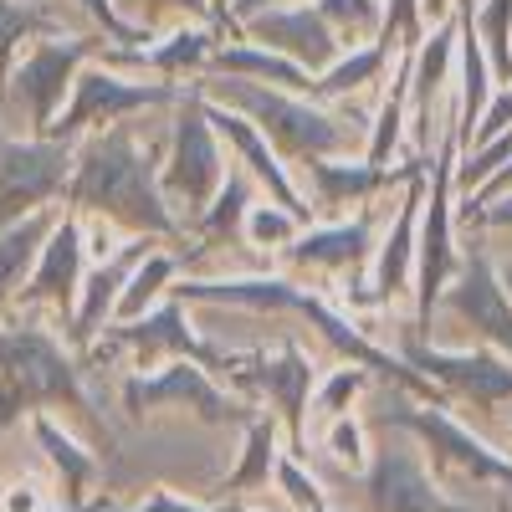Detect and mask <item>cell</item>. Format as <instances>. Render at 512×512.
I'll return each mask as SVG.
<instances>
[{
  "mask_svg": "<svg viewBox=\"0 0 512 512\" xmlns=\"http://www.w3.org/2000/svg\"><path fill=\"white\" fill-rule=\"evenodd\" d=\"M67 195L82 216L108 221L128 236H149V241L185 236V221L175 216V205L164 200V185H159V169H154L149 149L128 134V128H103V134L82 149Z\"/></svg>",
  "mask_w": 512,
  "mask_h": 512,
  "instance_id": "cell-1",
  "label": "cell"
},
{
  "mask_svg": "<svg viewBox=\"0 0 512 512\" xmlns=\"http://www.w3.org/2000/svg\"><path fill=\"white\" fill-rule=\"evenodd\" d=\"M205 77H231V82H256V88H277V93L313 98V77L303 67L277 57V52H267V47H256V41H241V36L236 41H221L216 57H210V67H205Z\"/></svg>",
  "mask_w": 512,
  "mask_h": 512,
  "instance_id": "cell-22",
  "label": "cell"
},
{
  "mask_svg": "<svg viewBox=\"0 0 512 512\" xmlns=\"http://www.w3.org/2000/svg\"><path fill=\"white\" fill-rule=\"evenodd\" d=\"M47 507V497H41V487H11L6 497H0V512H41Z\"/></svg>",
  "mask_w": 512,
  "mask_h": 512,
  "instance_id": "cell-38",
  "label": "cell"
},
{
  "mask_svg": "<svg viewBox=\"0 0 512 512\" xmlns=\"http://www.w3.org/2000/svg\"><path fill=\"white\" fill-rule=\"evenodd\" d=\"M231 175V159H226V144L216 139V128L205 118V98L200 88H180V103H175V128H169V154H164V169H159V185H164V200L175 205V216H190L200 221L210 200L221 195Z\"/></svg>",
  "mask_w": 512,
  "mask_h": 512,
  "instance_id": "cell-6",
  "label": "cell"
},
{
  "mask_svg": "<svg viewBox=\"0 0 512 512\" xmlns=\"http://www.w3.org/2000/svg\"><path fill=\"white\" fill-rule=\"evenodd\" d=\"M36 441L47 446L52 466L62 472V492H67V497H82V487L98 477V456H93V451H82L67 431H57L52 420H36Z\"/></svg>",
  "mask_w": 512,
  "mask_h": 512,
  "instance_id": "cell-32",
  "label": "cell"
},
{
  "mask_svg": "<svg viewBox=\"0 0 512 512\" xmlns=\"http://www.w3.org/2000/svg\"><path fill=\"white\" fill-rule=\"evenodd\" d=\"M118 6H128V11H180V16H190V21H210V16H216V11H210V0H118Z\"/></svg>",
  "mask_w": 512,
  "mask_h": 512,
  "instance_id": "cell-37",
  "label": "cell"
},
{
  "mask_svg": "<svg viewBox=\"0 0 512 512\" xmlns=\"http://www.w3.org/2000/svg\"><path fill=\"white\" fill-rule=\"evenodd\" d=\"M246 441H241V451H236V466L226 472V482L216 487V502H256L267 487H272V477H277V461H282V425L272 420V415H256L246 431H241Z\"/></svg>",
  "mask_w": 512,
  "mask_h": 512,
  "instance_id": "cell-21",
  "label": "cell"
},
{
  "mask_svg": "<svg viewBox=\"0 0 512 512\" xmlns=\"http://www.w3.org/2000/svg\"><path fill=\"white\" fill-rule=\"evenodd\" d=\"M216 512H287V507H267V502H216Z\"/></svg>",
  "mask_w": 512,
  "mask_h": 512,
  "instance_id": "cell-42",
  "label": "cell"
},
{
  "mask_svg": "<svg viewBox=\"0 0 512 512\" xmlns=\"http://www.w3.org/2000/svg\"><path fill=\"white\" fill-rule=\"evenodd\" d=\"M431 323H456V328L472 333V344L512 359V297H507V287L497 277V256H492L487 236H477L472 246L461 251V272L451 277V287H446Z\"/></svg>",
  "mask_w": 512,
  "mask_h": 512,
  "instance_id": "cell-9",
  "label": "cell"
},
{
  "mask_svg": "<svg viewBox=\"0 0 512 512\" xmlns=\"http://www.w3.org/2000/svg\"><path fill=\"white\" fill-rule=\"evenodd\" d=\"M492 441H497V446H502V451L512 456V405L502 410V425H497V431H492Z\"/></svg>",
  "mask_w": 512,
  "mask_h": 512,
  "instance_id": "cell-41",
  "label": "cell"
},
{
  "mask_svg": "<svg viewBox=\"0 0 512 512\" xmlns=\"http://www.w3.org/2000/svg\"><path fill=\"white\" fill-rule=\"evenodd\" d=\"M461 221L472 226L477 236H492V231H507V236H512V190H507V195H497V200L461 205Z\"/></svg>",
  "mask_w": 512,
  "mask_h": 512,
  "instance_id": "cell-36",
  "label": "cell"
},
{
  "mask_svg": "<svg viewBox=\"0 0 512 512\" xmlns=\"http://www.w3.org/2000/svg\"><path fill=\"white\" fill-rule=\"evenodd\" d=\"M164 103H180L175 82H134V77H118L108 67H82L77 82H72V103L57 113L47 139L72 144L77 134H88V128L118 123L128 113H144V108H164Z\"/></svg>",
  "mask_w": 512,
  "mask_h": 512,
  "instance_id": "cell-13",
  "label": "cell"
},
{
  "mask_svg": "<svg viewBox=\"0 0 512 512\" xmlns=\"http://www.w3.org/2000/svg\"><path fill=\"white\" fill-rule=\"evenodd\" d=\"M420 169V159H410L405 169H379L369 164L364 154H349V159H308L297 164V190H303L308 210H313V226L318 221H344L349 205H379L395 185H405L410 175Z\"/></svg>",
  "mask_w": 512,
  "mask_h": 512,
  "instance_id": "cell-14",
  "label": "cell"
},
{
  "mask_svg": "<svg viewBox=\"0 0 512 512\" xmlns=\"http://www.w3.org/2000/svg\"><path fill=\"white\" fill-rule=\"evenodd\" d=\"M77 292H82V221L62 216L41 246L36 267L26 277V303H52L67 318L77 313Z\"/></svg>",
  "mask_w": 512,
  "mask_h": 512,
  "instance_id": "cell-20",
  "label": "cell"
},
{
  "mask_svg": "<svg viewBox=\"0 0 512 512\" xmlns=\"http://www.w3.org/2000/svg\"><path fill=\"white\" fill-rule=\"evenodd\" d=\"M369 384H374V374L359 369V364H333L328 374H318V390H313V405H308L313 425H328V420L354 415L359 400L369 395Z\"/></svg>",
  "mask_w": 512,
  "mask_h": 512,
  "instance_id": "cell-28",
  "label": "cell"
},
{
  "mask_svg": "<svg viewBox=\"0 0 512 512\" xmlns=\"http://www.w3.org/2000/svg\"><path fill=\"white\" fill-rule=\"evenodd\" d=\"M308 231V221L303 216H292L287 205H272V200H256L251 210H246V221H241V246L251 251V256H262V262H277V256Z\"/></svg>",
  "mask_w": 512,
  "mask_h": 512,
  "instance_id": "cell-26",
  "label": "cell"
},
{
  "mask_svg": "<svg viewBox=\"0 0 512 512\" xmlns=\"http://www.w3.org/2000/svg\"><path fill=\"white\" fill-rule=\"evenodd\" d=\"M400 359L431 384V390L446 400V405H466L482 431L497 410L512 405V359L482 349V344H466V349H441V344H415V338H400Z\"/></svg>",
  "mask_w": 512,
  "mask_h": 512,
  "instance_id": "cell-8",
  "label": "cell"
},
{
  "mask_svg": "<svg viewBox=\"0 0 512 512\" xmlns=\"http://www.w3.org/2000/svg\"><path fill=\"white\" fill-rule=\"evenodd\" d=\"M420 36H425V6L420 0H384V31H379L384 47L405 52Z\"/></svg>",
  "mask_w": 512,
  "mask_h": 512,
  "instance_id": "cell-34",
  "label": "cell"
},
{
  "mask_svg": "<svg viewBox=\"0 0 512 512\" xmlns=\"http://www.w3.org/2000/svg\"><path fill=\"white\" fill-rule=\"evenodd\" d=\"M231 6H236V0H210V11H216V26H231Z\"/></svg>",
  "mask_w": 512,
  "mask_h": 512,
  "instance_id": "cell-44",
  "label": "cell"
},
{
  "mask_svg": "<svg viewBox=\"0 0 512 512\" xmlns=\"http://www.w3.org/2000/svg\"><path fill=\"white\" fill-rule=\"evenodd\" d=\"M72 144L57 139H6L0 144V231L36 216L72 190Z\"/></svg>",
  "mask_w": 512,
  "mask_h": 512,
  "instance_id": "cell-12",
  "label": "cell"
},
{
  "mask_svg": "<svg viewBox=\"0 0 512 512\" xmlns=\"http://www.w3.org/2000/svg\"><path fill=\"white\" fill-rule=\"evenodd\" d=\"M390 200L379 205H364L359 216H344V221H318L308 226L303 236H297L277 262L287 272H303V277H328L333 287L354 282L359 272H369L374 262V246H379V231L384 221H390V210H384Z\"/></svg>",
  "mask_w": 512,
  "mask_h": 512,
  "instance_id": "cell-11",
  "label": "cell"
},
{
  "mask_svg": "<svg viewBox=\"0 0 512 512\" xmlns=\"http://www.w3.org/2000/svg\"><path fill=\"white\" fill-rule=\"evenodd\" d=\"M41 31H57V21H52L47 11H36V6H16V0H0V67L11 62L16 41L41 36ZM57 36H62V31H57Z\"/></svg>",
  "mask_w": 512,
  "mask_h": 512,
  "instance_id": "cell-33",
  "label": "cell"
},
{
  "mask_svg": "<svg viewBox=\"0 0 512 512\" xmlns=\"http://www.w3.org/2000/svg\"><path fill=\"white\" fill-rule=\"evenodd\" d=\"M41 405L93 410L82 369L62 354L57 338L41 323H16L0 333V431Z\"/></svg>",
  "mask_w": 512,
  "mask_h": 512,
  "instance_id": "cell-4",
  "label": "cell"
},
{
  "mask_svg": "<svg viewBox=\"0 0 512 512\" xmlns=\"http://www.w3.org/2000/svg\"><path fill=\"white\" fill-rule=\"evenodd\" d=\"M82 11H88V16L103 26V36H108V41H118V52H139V41H144V47L154 41L139 21H123L113 0H82Z\"/></svg>",
  "mask_w": 512,
  "mask_h": 512,
  "instance_id": "cell-35",
  "label": "cell"
},
{
  "mask_svg": "<svg viewBox=\"0 0 512 512\" xmlns=\"http://www.w3.org/2000/svg\"><path fill=\"white\" fill-rule=\"evenodd\" d=\"M52 226H57L52 216H26V221L0 231V297H6L11 287H21V277L36 267V256H41V246H47Z\"/></svg>",
  "mask_w": 512,
  "mask_h": 512,
  "instance_id": "cell-29",
  "label": "cell"
},
{
  "mask_svg": "<svg viewBox=\"0 0 512 512\" xmlns=\"http://www.w3.org/2000/svg\"><path fill=\"white\" fill-rule=\"evenodd\" d=\"M379 431H400L410 436L431 472L441 477V487L451 492L456 482H466L472 492H512V456L482 431L472 420H456L451 405H436V400H415L405 390H384L379 400V415H374Z\"/></svg>",
  "mask_w": 512,
  "mask_h": 512,
  "instance_id": "cell-3",
  "label": "cell"
},
{
  "mask_svg": "<svg viewBox=\"0 0 512 512\" xmlns=\"http://www.w3.org/2000/svg\"><path fill=\"white\" fill-rule=\"evenodd\" d=\"M123 410L128 415H149V410H180L195 425H210V431H246V425L262 415L256 405H246L236 390L190 364V359H169L154 374H134L123 384Z\"/></svg>",
  "mask_w": 512,
  "mask_h": 512,
  "instance_id": "cell-7",
  "label": "cell"
},
{
  "mask_svg": "<svg viewBox=\"0 0 512 512\" xmlns=\"http://www.w3.org/2000/svg\"><path fill=\"white\" fill-rule=\"evenodd\" d=\"M318 456L333 466L338 477H364L369 461H374V446H369V420L359 415H344V420H328L318 425Z\"/></svg>",
  "mask_w": 512,
  "mask_h": 512,
  "instance_id": "cell-27",
  "label": "cell"
},
{
  "mask_svg": "<svg viewBox=\"0 0 512 512\" xmlns=\"http://www.w3.org/2000/svg\"><path fill=\"white\" fill-rule=\"evenodd\" d=\"M420 6H425V21L436 26V21H446V16H451V11L461 6V0H420Z\"/></svg>",
  "mask_w": 512,
  "mask_h": 512,
  "instance_id": "cell-40",
  "label": "cell"
},
{
  "mask_svg": "<svg viewBox=\"0 0 512 512\" xmlns=\"http://www.w3.org/2000/svg\"><path fill=\"white\" fill-rule=\"evenodd\" d=\"M98 52V41L93 36H52V41H41V47L11 72V98L26 108L31 128H36V139H47L52 134V123L62 113V93L77 82L82 62H88Z\"/></svg>",
  "mask_w": 512,
  "mask_h": 512,
  "instance_id": "cell-15",
  "label": "cell"
},
{
  "mask_svg": "<svg viewBox=\"0 0 512 512\" xmlns=\"http://www.w3.org/2000/svg\"><path fill=\"white\" fill-rule=\"evenodd\" d=\"M267 6H292V0H236L231 6V31L246 21V16H256V11H267Z\"/></svg>",
  "mask_w": 512,
  "mask_h": 512,
  "instance_id": "cell-39",
  "label": "cell"
},
{
  "mask_svg": "<svg viewBox=\"0 0 512 512\" xmlns=\"http://www.w3.org/2000/svg\"><path fill=\"white\" fill-rule=\"evenodd\" d=\"M154 251L149 236H134V241H123L118 256H108V262L93 272V277H82V292H77V313H72V344L77 349H88L98 328H113V313H118V297L128 287V277H134V267L144 262V256Z\"/></svg>",
  "mask_w": 512,
  "mask_h": 512,
  "instance_id": "cell-19",
  "label": "cell"
},
{
  "mask_svg": "<svg viewBox=\"0 0 512 512\" xmlns=\"http://www.w3.org/2000/svg\"><path fill=\"white\" fill-rule=\"evenodd\" d=\"M205 98V93H200ZM205 118H210V128H216V139L231 149V159L251 175V185L262 190V200H272V205H287L292 216H303L308 226H313V210H308V200H303V190H297V175H292V164L262 139V128H256L251 118H241L236 108H226V103H210L205 98Z\"/></svg>",
  "mask_w": 512,
  "mask_h": 512,
  "instance_id": "cell-17",
  "label": "cell"
},
{
  "mask_svg": "<svg viewBox=\"0 0 512 512\" xmlns=\"http://www.w3.org/2000/svg\"><path fill=\"white\" fill-rule=\"evenodd\" d=\"M241 41H256V47H267L287 62H297L308 77H323L338 57H344V47H338V36L328 31V21L318 16L313 0H292V6H267L246 16L241 26Z\"/></svg>",
  "mask_w": 512,
  "mask_h": 512,
  "instance_id": "cell-16",
  "label": "cell"
},
{
  "mask_svg": "<svg viewBox=\"0 0 512 512\" xmlns=\"http://www.w3.org/2000/svg\"><path fill=\"white\" fill-rule=\"evenodd\" d=\"M318 16L328 21V31L338 36V47H374L384 31V0H313Z\"/></svg>",
  "mask_w": 512,
  "mask_h": 512,
  "instance_id": "cell-30",
  "label": "cell"
},
{
  "mask_svg": "<svg viewBox=\"0 0 512 512\" xmlns=\"http://www.w3.org/2000/svg\"><path fill=\"white\" fill-rule=\"evenodd\" d=\"M395 57H400V52L384 47V41L344 52L323 77H313V103H344V98H354V93H364V88H379Z\"/></svg>",
  "mask_w": 512,
  "mask_h": 512,
  "instance_id": "cell-25",
  "label": "cell"
},
{
  "mask_svg": "<svg viewBox=\"0 0 512 512\" xmlns=\"http://www.w3.org/2000/svg\"><path fill=\"white\" fill-rule=\"evenodd\" d=\"M200 93L210 103H226L241 118H251L262 128V139L297 169L308 159H349L364 154L369 144V113L349 108V103H313L297 93H277V88H256V82H231V77H205Z\"/></svg>",
  "mask_w": 512,
  "mask_h": 512,
  "instance_id": "cell-2",
  "label": "cell"
},
{
  "mask_svg": "<svg viewBox=\"0 0 512 512\" xmlns=\"http://www.w3.org/2000/svg\"><path fill=\"white\" fill-rule=\"evenodd\" d=\"M359 512H472L456 502L415 441L395 431V441L374 446L369 472L359 477Z\"/></svg>",
  "mask_w": 512,
  "mask_h": 512,
  "instance_id": "cell-10",
  "label": "cell"
},
{
  "mask_svg": "<svg viewBox=\"0 0 512 512\" xmlns=\"http://www.w3.org/2000/svg\"><path fill=\"white\" fill-rule=\"evenodd\" d=\"M180 277H185V256L154 246L144 262L134 267V277H128L113 323H139V318H149L159 303H169V297H175V282H180Z\"/></svg>",
  "mask_w": 512,
  "mask_h": 512,
  "instance_id": "cell-24",
  "label": "cell"
},
{
  "mask_svg": "<svg viewBox=\"0 0 512 512\" xmlns=\"http://www.w3.org/2000/svg\"><path fill=\"white\" fill-rule=\"evenodd\" d=\"M497 256V251H492ZM497 277H502V287H507V297H512V256H497Z\"/></svg>",
  "mask_w": 512,
  "mask_h": 512,
  "instance_id": "cell-43",
  "label": "cell"
},
{
  "mask_svg": "<svg viewBox=\"0 0 512 512\" xmlns=\"http://www.w3.org/2000/svg\"><path fill=\"white\" fill-rule=\"evenodd\" d=\"M472 31H477L482 52L492 62L497 88H512V0H477Z\"/></svg>",
  "mask_w": 512,
  "mask_h": 512,
  "instance_id": "cell-31",
  "label": "cell"
},
{
  "mask_svg": "<svg viewBox=\"0 0 512 512\" xmlns=\"http://www.w3.org/2000/svg\"><path fill=\"white\" fill-rule=\"evenodd\" d=\"M216 26L210 21H180L169 36H159L154 47H139V52H113V62H134V67H149L159 77H205L210 57H216Z\"/></svg>",
  "mask_w": 512,
  "mask_h": 512,
  "instance_id": "cell-23",
  "label": "cell"
},
{
  "mask_svg": "<svg viewBox=\"0 0 512 512\" xmlns=\"http://www.w3.org/2000/svg\"><path fill=\"white\" fill-rule=\"evenodd\" d=\"M0 497H6V492H0Z\"/></svg>",
  "mask_w": 512,
  "mask_h": 512,
  "instance_id": "cell-45",
  "label": "cell"
},
{
  "mask_svg": "<svg viewBox=\"0 0 512 512\" xmlns=\"http://www.w3.org/2000/svg\"><path fill=\"white\" fill-rule=\"evenodd\" d=\"M231 390L246 405H272L267 415L282 425L287 451L303 456L308 451V405L318 390V364L308 354V344L297 333H277L256 349H236V369H231Z\"/></svg>",
  "mask_w": 512,
  "mask_h": 512,
  "instance_id": "cell-5",
  "label": "cell"
},
{
  "mask_svg": "<svg viewBox=\"0 0 512 512\" xmlns=\"http://www.w3.org/2000/svg\"><path fill=\"white\" fill-rule=\"evenodd\" d=\"M420 210H425V164L405 180L400 200H395V216L384 221L379 246H374V262H369V292L379 308H395V303H415V246H420Z\"/></svg>",
  "mask_w": 512,
  "mask_h": 512,
  "instance_id": "cell-18",
  "label": "cell"
}]
</instances>
